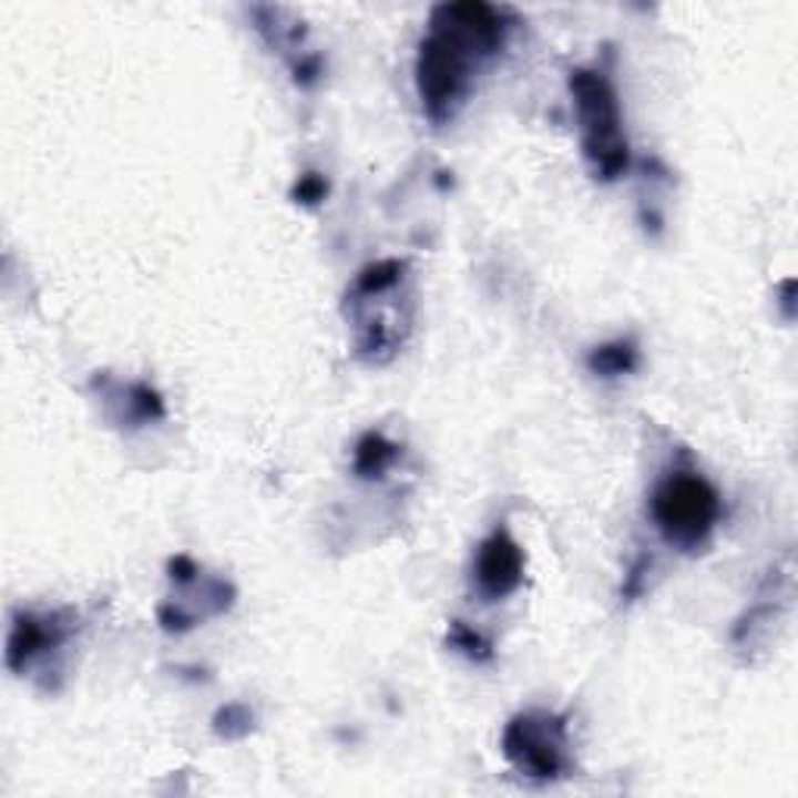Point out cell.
Segmentation results:
<instances>
[{
  "instance_id": "cell-1",
  "label": "cell",
  "mask_w": 798,
  "mask_h": 798,
  "mask_svg": "<svg viewBox=\"0 0 798 798\" xmlns=\"http://www.w3.org/2000/svg\"><path fill=\"white\" fill-rule=\"evenodd\" d=\"M505 22L487 3H443L431 17V34L421 41L416 79L421 106L431 122H447L466 103L471 69L502 48Z\"/></svg>"
},
{
  "instance_id": "cell-2",
  "label": "cell",
  "mask_w": 798,
  "mask_h": 798,
  "mask_svg": "<svg viewBox=\"0 0 798 798\" xmlns=\"http://www.w3.org/2000/svg\"><path fill=\"white\" fill-rule=\"evenodd\" d=\"M571 94L577 103L583 153H586L590 166L602 182H615L627 172V163H631L615 88L602 72L577 69V72H571Z\"/></svg>"
},
{
  "instance_id": "cell-3",
  "label": "cell",
  "mask_w": 798,
  "mask_h": 798,
  "mask_svg": "<svg viewBox=\"0 0 798 798\" xmlns=\"http://www.w3.org/2000/svg\"><path fill=\"white\" fill-rule=\"evenodd\" d=\"M652 518L671 546H702L720 518V497L696 471H671L652 493Z\"/></svg>"
},
{
  "instance_id": "cell-4",
  "label": "cell",
  "mask_w": 798,
  "mask_h": 798,
  "mask_svg": "<svg viewBox=\"0 0 798 798\" xmlns=\"http://www.w3.org/2000/svg\"><path fill=\"white\" fill-rule=\"evenodd\" d=\"M505 758L533 780H555L565 770V724L552 715H521L502 736Z\"/></svg>"
},
{
  "instance_id": "cell-5",
  "label": "cell",
  "mask_w": 798,
  "mask_h": 798,
  "mask_svg": "<svg viewBox=\"0 0 798 798\" xmlns=\"http://www.w3.org/2000/svg\"><path fill=\"white\" fill-rule=\"evenodd\" d=\"M521 581H524V552H521V546L509 536V531L490 533L478 549V559H474L478 593L490 602H497V598L515 593Z\"/></svg>"
},
{
  "instance_id": "cell-6",
  "label": "cell",
  "mask_w": 798,
  "mask_h": 798,
  "mask_svg": "<svg viewBox=\"0 0 798 798\" xmlns=\"http://www.w3.org/2000/svg\"><path fill=\"white\" fill-rule=\"evenodd\" d=\"M63 633H57V627L50 621H38V617L25 615L19 617L10 633V652H7V662L13 671L25 667L32 662L38 652H44L53 643H60Z\"/></svg>"
},
{
  "instance_id": "cell-7",
  "label": "cell",
  "mask_w": 798,
  "mask_h": 798,
  "mask_svg": "<svg viewBox=\"0 0 798 798\" xmlns=\"http://www.w3.org/2000/svg\"><path fill=\"white\" fill-rule=\"evenodd\" d=\"M399 456L397 443H390L383 433L368 431L359 443H356V459L352 468L359 478H383V471L393 466V459Z\"/></svg>"
},
{
  "instance_id": "cell-8",
  "label": "cell",
  "mask_w": 798,
  "mask_h": 798,
  "mask_svg": "<svg viewBox=\"0 0 798 798\" xmlns=\"http://www.w3.org/2000/svg\"><path fill=\"white\" fill-rule=\"evenodd\" d=\"M636 362H640V356H636V347H633L631 340L605 344V347H596L590 352V368H593V375H602V378L631 375Z\"/></svg>"
},
{
  "instance_id": "cell-9",
  "label": "cell",
  "mask_w": 798,
  "mask_h": 798,
  "mask_svg": "<svg viewBox=\"0 0 798 798\" xmlns=\"http://www.w3.org/2000/svg\"><path fill=\"white\" fill-rule=\"evenodd\" d=\"M402 282V263L397 259H383L368 266L359 278H356V294L359 297H381L390 287H397Z\"/></svg>"
},
{
  "instance_id": "cell-10",
  "label": "cell",
  "mask_w": 798,
  "mask_h": 798,
  "mask_svg": "<svg viewBox=\"0 0 798 798\" xmlns=\"http://www.w3.org/2000/svg\"><path fill=\"white\" fill-rule=\"evenodd\" d=\"M449 643L456 648H462L466 655H471V658H478V662H487L493 652H490V643L483 640L481 633L478 631H471L468 624H462V621H452V627H449Z\"/></svg>"
},
{
  "instance_id": "cell-11",
  "label": "cell",
  "mask_w": 798,
  "mask_h": 798,
  "mask_svg": "<svg viewBox=\"0 0 798 798\" xmlns=\"http://www.w3.org/2000/svg\"><path fill=\"white\" fill-rule=\"evenodd\" d=\"M328 194V184L321 175L316 172H309V175H303L297 184H294V200L297 203H306V206H313V203H321Z\"/></svg>"
},
{
  "instance_id": "cell-12",
  "label": "cell",
  "mask_w": 798,
  "mask_h": 798,
  "mask_svg": "<svg viewBox=\"0 0 798 798\" xmlns=\"http://www.w3.org/2000/svg\"><path fill=\"white\" fill-rule=\"evenodd\" d=\"M249 712L247 708H241V705H228L225 712H218L216 715V730L218 733H232L237 724H244V727H249Z\"/></svg>"
},
{
  "instance_id": "cell-13",
  "label": "cell",
  "mask_w": 798,
  "mask_h": 798,
  "mask_svg": "<svg viewBox=\"0 0 798 798\" xmlns=\"http://www.w3.org/2000/svg\"><path fill=\"white\" fill-rule=\"evenodd\" d=\"M168 571H172V577L178 583H187L194 581V574H197V565L187 559V555H175L172 562H168Z\"/></svg>"
}]
</instances>
